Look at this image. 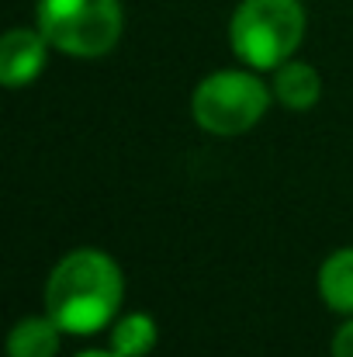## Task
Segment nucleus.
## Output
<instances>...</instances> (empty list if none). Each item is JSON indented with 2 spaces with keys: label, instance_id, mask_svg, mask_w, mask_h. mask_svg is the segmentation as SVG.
Returning <instances> with one entry per match:
<instances>
[{
  "label": "nucleus",
  "instance_id": "f257e3e1",
  "mask_svg": "<svg viewBox=\"0 0 353 357\" xmlns=\"http://www.w3.org/2000/svg\"><path fill=\"white\" fill-rule=\"evenodd\" d=\"M45 312L66 337H94L118 319L125 278L111 253L97 246L70 250L45 278Z\"/></svg>",
  "mask_w": 353,
  "mask_h": 357
},
{
  "label": "nucleus",
  "instance_id": "f03ea898",
  "mask_svg": "<svg viewBox=\"0 0 353 357\" xmlns=\"http://www.w3.org/2000/svg\"><path fill=\"white\" fill-rule=\"evenodd\" d=\"M308 31V10L301 0H239L229 17V45L249 70L274 73L295 59Z\"/></svg>",
  "mask_w": 353,
  "mask_h": 357
},
{
  "label": "nucleus",
  "instance_id": "7ed1b4c3",
  "mask_svg": "<svg viewBox=\"0 0 353 357\" xmlns=\"http://www.w3.org/2000/svg\"><path fill=\"white\" fill-rule=\"evenodd\" d=\"M35 28L70 59H101L121 42L125 10L121 0H38Z\"/></svg>",
  "mask_w": 353,
  "mask_h": 357
},
{
  "label": "nucleus",
  "instance_id": "20e7f679",
  "mask_svg": "<svg viewBox=\"0 0 353 357\" xmlns=\"http://www.w3.org/2000/svg\"><path fill=\"white\" fill-rule=\"evenodd\" d=\"M274 105L270 84L260 77V70H215L201 77V84L191 94V119L201 132L235 139L253 132L267 108Z\"/></svg>",
  "mask_w": 353,
  "mask_h": 357
},
{
  "label": "nucleus",
  "instance_id": "39448f33",
  "mask_svg": "<svg viewBox=\"0 0 353 357\" xmlns=\"http://www.w3.org/2000/svg\"><path fill=\"white\" fill-rule=\"evenodd\" d=\"M49 38L38 28H10L0 38V87L21 91L35 84L49 66Z\"/></svg>",
  "mask_w": 353,
  "mask_h": 357
},
{
  "label": "nucleus",
  "instance_id": "423d86ee",
  "mask_svg": "<svg viewBox=\"0 0 353 357\" xmlns=\"http://www.w3.org/2000/svg\"><path fill=\"white\" fill-rule=\"evenodd\" d=\"M270 91H274V101L288 112H312L322 98V77L312 63H301V59H288L274 70V80H270Z\"/></svg>",
  "mask_w": 353,
  "mask_h": 357
},
{
  "label": "nucleus",
  "instance_id": "0eeeda50",
  "mask_svg": "<svg viewBox=\"0 0 353 357\" xmlns=\"http://www.w3.org/2000/svg\"><path fill=\"white\" fill-rule=\"evenodd\" d=\"M319 298L329 312L353 316V246L333 250L322 264H319V278H315Z\"/></svg>",
  "mask_w": 353,
  "mask_h": 357
},
{
  "label": "nucleus",
  "instance_id": "6e6552de",
  "mask_svg": "<svg viewBox=\"0 0 353 357\" xmlns=\"http://www.w3.org/2000/svg\"><path fill=\"white\" fill-rule=\"evenodd\" d=\"M63 330L49 312L42 316H21L7 333V357H56L59 354Z\"/></svg>",
  "mask_w": 353,
  "mask_h": 357
},
{
  "label": "nucleus",
  "instance_id": "1a4fd4ad",
  "mask_svg": "<svg viewBox=\"0 0 353 357\" xmlns=\"http://www.w3.org/2000/svg\"><path fill=\"white\" fill-rule=\"evenodd\" d=\"M159 344V326L149 312L118 316L111 326V351L118 357H149Z\"/></svg>",
  "mask_w": 353,
  "mask_h": 357
},
{
  "label": "nucleus",
  "instance_id": "9d476101",
  "mask_svg": "<svg viewBox=\"0 0 353 357\" xmlns=\"http://www.w3.org/2000/svg\"><path fill=\"white\" fill-rule=\"evenodd\" d=\"M329 354L333 357H353V316H347V323H340V330L333 333Z\"/></svg>",
  "mask_w": 353,
  "mask_h": 357
},
{
  "label": "nucleus",
  "instance_id": "9b49d317",
  "mask_svg": "<svg viewBox=\"0 0 353 357\" xmlns=\"http://www.w3.org/2000/svg\"><path fill=\"white\" fill-rule=\"evenodd\" d=\"M77 357H118V354L111 351V347H108V351H80Z\"/></svg>",
  "mask_w": 353,
  "mask_h": 357
}]
</instances>
